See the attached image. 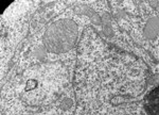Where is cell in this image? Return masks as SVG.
I'll return each mask as SVG.
<instances>
[{
	"label": "cell",
	"mask_w": 159,
	"mask_h": 115,
	"mask_svg": "<svg viewBox=\"0 0 159 115\" xmlns=\"http://www.w3.org/2000/svg\"><path fill=\"white\" fill-rule=\"evenodd\" d=\"M159 32V17H152L145 25L144 36L148 40H154L158 35Z\"/></svg>",
	"instance_id": "cell-3"
},
{
	"label": "cell",
	"mask_w": 159,
	"mask_h": 115,
	"mask_svg": "<svg viewBox=\"0 0 159 115\" xmlns=\"http://www.w3.org/2000/svg\"><path fill=\"white\" fill-rule=\"evenodd\" d=\"M78 33V26L73 20H57L47 29L43 36V44L50 52H66L75 44Z\"/></svg>",
	"instance_id": "cell-1"
},
{
	"label": "cell",
	"mask_w": 159,
	"mask_h": 115,
	"mask_svg": "<svg viewBox=\"0 0 159 115\" xmlns=\"http://www.w3.org/2000/svg\"><path fill=\"white\" fill-rule=\"evenodd\" d=\"M144 109L150 115H159V85L145 96Z\"/></svg>",
	"instance_id": "cell-2"
},
{
	"label": "cell",
	"mask_w": 159,
	"mask_h": 115,
	"mask_svg": "<svg viewBox=\"0 0 159 115\" xmlns=\"http://www.w3.org/2000/svg\"><path fill=\"white\" fill-rule=\"evenodd\" d=\"M80 9H81V13H83V14H85V15H88V16L90 17L91 20L93 22V24H96V25L102 24V19L100 18V16L92 11L90 7H87L84 6V7H80Z\"/></svg>",
	"instance_id": "cell-4"
},
{
	"label": "cell",
	"mask_w": 159,
	"mask_h": 115,
	"mask_svg": "<svg viewBox=\"0 0 159 115\" xmlns=\"http://www.w3.org/2000/svg\"><path fill=\"white\" fill-rule=\"evenodd\" d=\"M71 106H72V100H71V99H68V98L67 99L65 98L61 103V108L64 110H67L69 108H71Z\"/></svg>",
	"instance_id": "cell-5"
}]
</instances>
